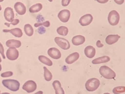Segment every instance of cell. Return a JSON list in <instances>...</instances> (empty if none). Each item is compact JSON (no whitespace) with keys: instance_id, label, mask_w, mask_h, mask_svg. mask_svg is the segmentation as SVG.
Wrapping results in <instances>:
<instances>
[{"instance_id":"obj_16","label":"cell","mask_w":125,"mask_h":94,"mask_svg":"<svg viewBox=\"0 0 125 94\" xmlns=\"http://www.w3.org/2000/svg\"><path fill=\"white\" fill-rule=\"evenodd\" d=\"M120 38L121 36L117 34L109 35L106 38V42L108 45L113 44L119 41Z\"/></svg>"},{"instance_id":"obj_32","label":"cell","mask_w":125,"mask_h":94,"mask_svg":"<svg viewBox=\"0 0 125 94\" xmlns=\"http://www.w3.org/2000/svg\"><path fill=\"white\" fill-rule=\"evenodd\" d=\"M46 29L45 28L41 26V27L39 28L38 29V33L40 34H44L45 32Z\"/></svg>"},{"instance_id":"obj_18","label":"cell","mask_w":125,"mask_h":94,"mask_svg":"<svg viewBox=\"0 0 125 94\" xmlns=\"http://www.w3.org/2000/svg\"><path fill=\"white\" fill-rule=\"evenodd\" d=\"M53 88L55 90L56 94H64L65 92L61 87V85L60 81H55L52 84Z\"/></svg>"},{"instance_id":"obj_29","label":"cell","mask_w":125,"mask_h":94,"mask_svg":"<svg viewBox=\"0 0 125 94\" xmlns=\"http://www.w3.org/2000/svg\"><path fill=\"white\" fill-rule=\"evenodd\" d=\"M13 73L12 71H7V72H4L3 73H2L1 74V77L3 78L6 77H10L13 75Z\"/></svg>"},{"instance_id":"obj_30","label":"cell","mask_w":125,"mask_h":94,"mask_svg":"<svg viewBox=\"0 0 125 94\" xmlns=\"http://www.w3.org/2000/svg\"><path fill=\"white\" fill-rule=\"evenodd\" d=\"M0 53L1 54L3 59H5V57L4 55V49L3 46L1 43H0Z\"/></svg>"},{"instance_id":"obj_14","label":"cell","mask_w":125,"mask_h":94,"mask_svg":"<svg viewBox=\"0 0 125 94\" xmlns=\"http://www.w3.org/2000/svg\"><path fill=\"white\" fill-rule=\"evenodd\" d=\"M85 55L89 58H92L95 56L96 53L95 49L92 46H88L85 48Z\"/></svg>"},{"instance_id":"obj_8","label":"cell","mask_w":125,"mask_h":94,"mask_svg":"<svg viewBox=\"0 0 125 94\" xmlns=\"http://www.w3.org/2000/svg\"><path fill=\"white\" fill-rule=\"evenodd\" d=\"M58 17L60 21L62 22L65 23L68 22L69 20L70 17V12L68 10H63L61 11L59 14L58 15Z\"/></svg>"},{"instance_id":"obj_21","label":"cell","mask_w":125,"mask_h":94,"mask_svg":"<svg viewBox=\"0 0 125 94\" xmlns=\"http://www.w3.org/2000/svg\"><path fill=\"white\" fill-rule=\"evenodd\" d=\"M42 8V5L41 3H37L30 7L29 11L31 13H35L40 11Z\"/></svg>"},{"instance_id":"obj_39","label":"cell","mask_w":125,"mask_h":94,"mask_svg":"<svg viewBox=\"0 0 125 94\" xmlns=\"http://www.w3.org/2000/svg\"><path fill=\"white\" fill-rule=\"evenodd\" d=\"M2 61L1 59V58L0 57V63Z\"/></svg>"},{"instance_id":"obj_12","label":"cell","mask_w":125,"mask_h":94,"mask_svg":"<svg viewBox=\"0 0 125 94\" xmlns=\"http://www.w3.org/2000/svg\"><path fill=\"white\" fill-rule=\"evenodd\" d=\"M4 16L7 21L11 22L14 17V12L12 8L10 7L6 8L4 11Z\"/></svg>"},{"instance_id":"obj_26","label":"cell","mask_w":125,"mask_h":94,"mask_svg":"<svg viewBox=\"0 0 125 94\" xmlns=\"http://www.w3.org/2000/svg\"><path fill=\"white\" fill-rule=\"evenodd\" d=\"M125 92V87L124 86H119L115 88L113 90V93L114 94H121Z\"/></svg>"},{"instance_id":"obj_24","label":"cell","mask_w":125,"mask_h":94,"mask_svg":"<svg viewBox=\"0 0 125 94\" xmlns=\"http://www.w3.org/2000/svg\"><path fill=\"white\" fill-rule=\"evenodd\" d=\"M57 32L60 35L66 36L68 33V29L66 26H60L57 29Z\"/></svg>"},{"instance_id":"obj_38","label":"cell","mask_w":125,"mask_h":94,"mask_svg":"<svg viewBox=\"0 0 125 94\" xmlns=\"http://www.w3.org/2000/svg\"><path fill=\"white\" fill-rule=\"evenodd\" d=\"M50 2H52L53 1V0H48Z\"/></svg>"},{"instance_id":"obj_35","label":"cell","mask_w":125,"mask_h":94,"mask_svg":"<svg viewBox=\"0 0 125 94\" xmlns=\"http://www.w3.org/2000/svg\"><path fill=\"white\" fill-rule=\"evenodd\" d=\"M96 1L100 3L104 4V3H107L109 1V0H96Z\"/></svg>"},{"instance_id":"obj_31","label":"cell","mask_w":125,"mask_h":94,"mask_svg":"<svg viewBox=\"0 0 125 94\" xmlns=\"http://www.w3.org/2000/svg\"><path fill=\"white\" fill-rule=\"evenodd\" d=\"M71 0H62L61 3L62 6H67L70 3Z\"/></svg>"},{"instance_id":"obj_7","label":"cell","mask_w":125,"mask_h":94,"mask_svg":"<svg viewBox=\"0 0 125 94\" xmlns=\"http://www.w3.org/2000/svg\"><path fill=\"white\" fill-rule=\"evenodd\" d=\"M22 89L28 93H33L37 89L36 83L33 81H28L23 85Z\"/></svg>"},{"instance_id":"obj_1","label":"cell","mask_w":125,"mask_h":94,"mask_svg":"<svg viewBox=\"0 0 125 94\" xmlns=\"http://www.w3.org/2000/svg\"><path fill=\"white\" fill-rule=\"evenodd\" d=\"M2 84L3 86L13 92L17 91L20 89V83L17 80L7 79L3 80Z\"/></svg>"},{"instance_id":"obj_40","label":"cell","mask_w":125,"mask_h":94,"mask_svg":"<svg viewBox=\"0 0 125 94\" xmlns=\"http://www.w3.org/2000/svg\"><path fill=\"white\" fill-rule=\"evenodd\" d=\"M4 0H0V2H3Z\"/></svg>"},{"instance_id":"obj_20","label":"cell","mask_w":125,"mask_h":94,"mask_svg":"<svg viewBox=\"0 0 125 94\" xmlns=\"http://www.w3.org/2000/svg\"><path fill=\"white\" fill-rule=\"evenodd\" d=\"M110 60V58L109 57L104 56L94 59L92 61V63L94 64H100L102 63L107 62L108 61H109Z\"/></svg>"},{"instance_id":"obj_4","label":"cell","mask_w":125,"mask_h":94,"mask_svg":"<svg viewBox=\"0 0 125 94\" xmlns=\"http://www.w3.org/2000/svg\"><path fill=\"white\" fill-rule=\"evenodd\" d=\"M120 20V16L116 11H112L108 15V20L110 25L115 26L118 24Z\"/></svg>"},{"instance_id":"obj_25","label":"cell","mask_w":125,"mask_h":94,"mask_svg":"<svg viewBox=\"0 0 125 94\" xmlns=\"http://www.w3.org/2000/svg\"><path fill=\"white\" fill-rule=\"evenodd\" d=\"M44 77L45 80L47 81H51L52 80V73L47 69L46 67H44Z\"/></svg>"},{"instance_id":"obj_17","label":"cell","mask_w":125,"mask_h":94,"mask_svg":"<svg viewBox=\"0 0 125 94\" xmlns=\"http://www.w3.org/2000/svg\"><path fill=\"white\" fill-rule=\"evenodd\" d=\"M85 41L84 37L82 35H76L72 40V43L74 46H78L83 44Z\"/></svg>"},{"instance_id":"obj_9","label":"cell","mask_w":125,"mask_h":94,"mask_svg":"<svg viewBox=\"0 0 125 94\" xmlns=\"http://www.w3.org/2000/svg\"><path fill=\"white\" fill-rule=\"evenodd\" d=\"M93 20L92 15L91 14H86L80 18L79 23L82 26H86L91 23Z\"/></svg>"},{"instance_id":"obj_37","label":"cell","mask_w":125,"mask_h":94,"mask_svg":"<svg viewBox=\"0 0 125 94\" xmlns=\"http://www.w3.org/2000/svg\"><path fill=\"white\" fill-rule=\"evenodd\" d=\"M1 10H2L1 6V5H0V11H1Z\"/></svg>"},{"instance_id":"obj_22","label":"cell","mask_w":125,"mask_h":94,"mask_svg":"<svg viewBox=\"0 0 125 94\" xmlns=\"http://www.w3.org/2000/svg\"><path fill=\"white\" fill-rule=\"evenodd\" d=\"M38 59L41 62L48 66H52L53 65L52 61L49 58L45 56L40 55L38 57Z\"/></svg>"},{"instance_id":"obj_2","label":"cell","mask_w":125,"mask_h":94,"mask_svg":"<svg viewBox=\"0 0 125 94\" xmlns=\"http://www.w3.org/2000/svg\"><path fill=\"white\" fill-rule=\"evenodd\" d=\"M99 72L102 76L107 79H114L116 76V73L113 70L106 66L100 67Z\"/></svg>"},{"instance_id":"obj_27","label":"cell","mask_w":125,"mask_h":94,"mask_svg":"<svg viewBox=\"0 0 125 94\" xmlns=\"http://www.w3.org/2000/svg\"><path fill=\"white\" fill-rule=\"evenodd\" d=\"M44 26L46 27H48L50 26V22L48 21H46L44 22L43 23H35L34 24V26L35 27H38V26Z\"/></svg>"},{"instance_id":"obj_5","label":"cell","mask_w":125,"mask_h":94,"mask_svg":"<svg viewBox=\"0 0 125 94\" xmlns=\"http://www.w3.org/2000/svg\"><path fill=\"white\" fill-rule=\"evenodd\" d=\"M55 42L63 50H67L70 47V43L69 41L64 38L56 37L55 38Z\"/></svg>"},{"instance_id":"obj_41","label":"cell","mask_w":125,"mask_h":94,"mask_svg":"<svg viewBox=\"0 0 125 94\" xmlns=\"http://www.w3.org/2000/svg\"></svg>"},{"instance_id":"obj_33","label":"cell","mask_w":125,"mask_h":94,"mask_svg":"<svg viewBox=\"0 0 125 94\" xmlns=\"http://www.w3.org/2000/svg\"><path fill=\"white\" fill-rule=\"evenodd\" d=\"M115 2L118 5H122L124 3V0H114Z\"/></svg>"},{"instance_id":"obj_3","label":"cell","mask_w":125,"mask_h":94,"mask_svg":"<svg viewBox=\"0 0 125 94\" xmlns=\"http://www.w3.org/2000/svg\"><path fill=\"white\" fill-rule=\"evenodd\" d=\"M100 85V81L96 78H91L85 84V87L88 91L93 92L96 90Z\"/></svg>"},{"instance_id":"obj_15","label":"cell","mask_w":125,"mask_h":94,"mask_svg":"<svg viewBox=\"0 0 125 94\" xmlns=\"http://www.w3.org/2000/svg\"><path fill=\"white\" fill-rule=\"evenodd\" d=\"M80 57V55L78 52H74L69 55L65 59V62L68 64H72L77 61Z\"/></svg>"},{"instance_id":"obj_36","label":"cell","mask_w":125,"mask_h":94,"mask_svg":"<svg viewBox=\"0 0 125 94\" xmlns=\"http://www.w3.org/2000/svg\"><path fill=\"white\" fill-rule=\"evenodd\" d=\"M2 69V67L1 65V64H0V71Z\"/></svg>"},{"instance_id":"obj_19","label":"cell","mask_w":125,"mask_h":94,"mask_svg":"<svg viewBox=\"0 0 125 94\" xmlns=\"http://www.w3.org/2000/svg\"><path fill=\"white\" fill-rule=\"evenodd\" d=\"M6 45L9 47H14L15 48H19L21 45V41L19 40L11 39L9 40L6 42Z\"/></svg>"},{"instance_id":"obj_10","label":"cell","mask_w":125,"mask_h":94,"mask_svg":"<svg viewBox=\"0 0 125 94\" xmlns=\"http://www.w3.org/2000/svg\"><path fill=\"white\" fill-rule=\"evenodd\" d=\"M48 54L51 58L55 59H58L61 58V54L59 50L56 47H52L48 50Z\"/></svg>"},{"instance_id":"obj_13","label":"cell","mask_w":125,"mask_h":94,"mask_svg":"<svg viewBox=\"0 0 125 94\" xmlns=\"http://www.w3.org/2000/svg\"><path fill=\"white\" fill-rule=\"evenodd\" d=\"M3 32L5 33H10L12 34L14 36L17 38H21L23 35L22 30L21 29L19 28H16L14 29H11L10 30L9 29H4L3 30Z\"/></svg>"},{"instance_id":"obj_34","label":"cell","mask_w":125,"mask_h":94,"mask_svg":"<svg viewBox=\"0 0 125 94\" xmlns=\"http://www.w3.org/2000/svg\"><path fill=\"white\" fill-rule=\"evenodd\" d=\"M96 46L98 47H103V46H104V45L103 44L101 43L100 41L98 40V41H97Z\"/></svg>"},{"instance_id":"obj_28","label":"cell","mask_w":125,"mask_h":94,"mask_svg":"<svg viewBox=\"0 0 125 94\" xmlns=\"http://www.w3.org/2000/svg\"><path fill=\"white\" fill-rule=\"evenodd\" d=\"M20 22V20L19 19H13L11 22L10 23H5V25H6L7 26L9 27L10 25V24H12V25H17Z\"/></svg>"},{"instance_id":"obj_11","label":"cell","mask_w":125,"mask_h":94,"mask_svg":"<svg viewBox=\"0 0 125 94\" xmlns=\"http://www.w3.org/2000/svg\"><path fill=\"white\" fill-rule=\"evenodd\" d=\"M14 9L19 14L22 15L25 14L26 11V7L23 3L18 2L14 4Z\"/></svg>"},{"instance_id":"obj_6","label":"cell","mask_w":125,"mask_h":94,"mask_svg":"<svg viewBox=\"0 0 125 94\" xmlns=\"http://www.w3.org/2000/svg\"><path fill=\"white\" fill-rule=\"evenodd\" d=\"M19 52L14 47H10L6 52L7 58L10 60H15L18 58Z\"/></svg>"},{"instance_id":"obj_23","label":"cell","mask_w":125,"mask_h":94,"mask_svg":"<svg viewBox=\"0 0 125 94\" xmlns=\"http://www.w3.org/2000/svg\"><path fill=\"white\" fill-rule=\"evenodd\" d=\"M24 30L26 35L29 36H31L33 35L34 32L33 29L30 24H26L24 27Z\"/></svg>"}]
</instances>
